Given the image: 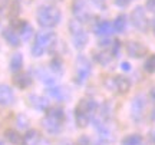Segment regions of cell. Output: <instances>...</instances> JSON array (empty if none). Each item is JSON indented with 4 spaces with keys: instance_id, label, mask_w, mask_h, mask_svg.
<instances>
[{
    "instance_id": "1",
    "label": "cell",
    "mask_w": 155,
    "mask_h": 145,
    "mask_svg": "<svg viewBox=\"0 0 155 145\" xmlns=\"http://www.w3.org/2000/svg\"><path fill=\"white\" fill-rule=\"evenodd\" d=\"M98 111V104L92 98H83L75 108V119L79 128H86Z\"/></svg>"
},
{
    "instance_id": "2",
    "label": "cell",
    "mask_w": 155,
    "mask_h": 145,
    "mask_svg": "<svg viewBox=\"0 0 155 145\" xmlns=\"http://www.w3.org/2000/svg\"><path fill=\"white\" fill-rule=\"evenodd\" d=\"M61 19L62 13L55 6H42L38 9V13H36V20H38L40 28H55L61 23Z\"/></svg>"
},
{
    "instance_id": "3",
    "label": "cell",
    "mask_w": 155,
    "mask_h": 145,
    "mask_svg": "<svg viewBox=\"0 0 155 145\" xmlns=\"http://www.w3.org/2000/svg\"><path fill=\"white\" fill-rule=\"evenodd\" d=\"M56 45V35L53 32H40L36 35L35 43L32 46V55L40 58L45 52H49Z\"/></svg>"
},
{
    "instance_id": "4",
    "label": "cell",
    "mask_w": 155,
    "mask_h": 145,
    "mask_svg": "<svg viewBox=\"0 0 155 145\" xmlns=\"http://www.w3.org/2000/svg\"><path fill=\"white\" fill-rule=\"evenodd\" d=\"M69 32H71V38H72L73 46H75L76 49L81 50L88 45V33H86L85 28L82 26V23L78 22L76 19L69 22Z\"/></svg>"
},
{
    "instance_id": "5",
    "label": "cell",
    "mask_w": 155,
    "mask_h": 145,
    "mask_svg": "<svg viewBox=\"0 0 155 145\" xmlns=\"http://www.w3.org/2000/svg\"><path fill=\"white\" fill-rule=\"evenodd\" d=\"M91 72H92V66H91V62H89V59L81 55L76 59V76H75L76 84L78 85H83V84H85V82L88 81Z\"/></svg>"
},
{
    "instance_id": "6",
    "label": "cell",
    "mask_w": 155,
    "mask_h": 145,
    "mask_svg": "<svg viewBox=\"0 0 155 145\" xmlns=\"http://www.w3.org/2000/svg\"><path fill=\"white\" fill-rule=\"evenodd\" d=\"M72 13L78 22L85 23L91 19V12H89L88 3L85 0H73L72 2Z\"/></svg>"
},
{
    "instance_id": "7",
    "label": "cell",
    "mask_w": 155,
    "mask_h": 145,
    "mask_svg": "<svg viewBox=\"0 0 155 145\" xmlns=\"http://www.w3.org/2000/svg\"><path fill=\"white\" fill-rule=\"evenodd\" d=\"M131 22L139 32H147L148 30V19L142 6H137L131 13Z\"/></svg>"
},
{
    "instance_id": "8",
    "label": "cell",
    "mask_w": 155,
    "mask_h": 145,
    "mask_svg": "<svg viewBox=\"0 0 155 145\" xmlns=\"http://www.w3.org/2000/svg\"><path fill=\"white\" fill-rule=\"evenodd\" d=\"M145 108H147V96L137 95L131 102V117L134 121H141L144 118Z\"/></svg>"
},
{
    "instance_id": "9",
    "label": "cell",
    "mask_w": 155,
    "mask_h": 145,
    "mask_svg": "<svg viewBox=\"0 0 155 145\" xmlns=\"http://www.w3.org/2000/svg\"><path fill=\"white\" fill-rule=\"evenodd\" d=\"M42 125H43L45 131L50 135H56L59 134L62 131V127H63V122L59 121V119H56V118H52L49 115H46L45 119L42 121Z\"/></svg>"
},
{
    "instance_id": "10",
    "label": "cell",
    "mask_w": 155,
    "mask_h": 145,
    "mask_svg": "<svg viewBox=\"0 0 155 145\" xmlns=\"http://www.w3.org/2000/svg\"><path fill=\"white\" fill-rule=\"evenodd\" d=\"M125 48H127L128 55L131 56V58H135V59H141V58H144V56L148 53V49H147L142 43L134 42V40L128 42L127 45H125Z\"/></svg>"
},
{
    "instance_id": "11",
    "label": "cell",
    "mask_w": 155,
    "mask_h": 145,
    "mask_svg": "<svg viewBox=\"0 0 155 145\" xmlns=\"http://www.w3.org/2000/svg\"><path fill=\"white\" fill-rule=\"evenodd\" d=\"M15 92L9 85L0 84V106H10L15 104Z\"/></svg>"
},
{
    "instance_id": "12",
    "label": "cell",
    "mask_w": 155,
    "mask_h": 145,
    "mask_svg": "<svg viewBox=\"0 0 155 145\" xmlns=\"http://www.w3.org/2000/svg\"><path fill=\"white\" fill-rule=\"evenodd\" d=\"M111 82H112V88H115V91L118 94H121V95L128 94L129 89H131V81L128 78H125V76H122V75L115 76Z\"/></svg>"
},
{
    "instance_id": "13",
    "label": "cell",
    "mask_w": 155,
    "mask_h": 145,
    "mask_svg": "<svg viewBox=\"0 0 155 145\" xmlns=\"http://www.w3.org/2000/svg\"><path fill=\"white\" fill-rule=\"evenodd\" d=\"M33 82V79L32 76L29 75V73H25V72H16L15 73V76H13V84L16 85L17 88H20V89H26L29 88L30 85Z\"/></svg>"
},
{
    "instance_id": "14",
    "label": "cell",
    "mask_w": 155,
    "mask_h": 145,
    "mask_svg": "<svg viewBox=\"0 0 155 145\" xmlns=\"http://www.w3.org/2000/svg\"><path fill=\"white\" fill-rule=\"evenodd\" d=\"M48 95L52 96L53 99L59 101V102H63V101H66L68 98H69V92H68L65 88H62V86L52 85L50 88H48Z\"/></svg>"
},
{
    "instance_id": "15",
    "label": "cell",
    "mask_w": 155,
    "mask_h": 145,
    "mask_svg": "<svg viewBox=\"0 0 155 145\" xmlns=\"http://www.w3.org/2000/svg\"><path fill=\"white\" fill-rule=\"evenodd\" d=\"M36 76L38 79H40V82L48 86H52V85H56V78L53 76V73L46 71L45 68H38L36 69Z\"/></svg>"
},
{
    "instance_id": "16",
    "label": "cell",
    "mask_w": 155,
    "mask_h": 145,
    "mask_svg": "<svg viewBox=\"0 0 155 145\" xmlns=\"http://www.w3.org/2000/svg\"><path fill=\"white\" fill-rule=\"evenodd\" d=\"M29 102H30V106H33L39 111H45V109H48L49 108V101L46 99L45 96H39V95H33V94H30L28 96Z\"/></svg>"
},
{
    "instance_id": "17",
    "label": "cell",
    "mask_w": 155,
    "mask_h": 145,
    "mask_svg": "<svg viewBox=\"0 0 155 145\" xmlns=\"http://www.w3.org/2000/svg\"><path fill=\"white\" fill-rule=\"evenodd\" d=\"M5 138L12 145H25V140H23V135L20 132H17L16 129H6L5 131Z\"/></svg>"
},
{
    "instance_id": "18",
    "label": "cell",
    "mask_w": 155,
    "mask_h": 145,
    "mask_svg": "<svg viewBox=\"0 0 155 145\" xmlns=\"http://www.w3.org/2000/svg\"><path fill=\"white\" fill-rule=\"evenodd\" d=\"M3 38H5L6 42H7L10 46H13V48H17V46L20 45L19 33H17L16 30H13L12 28H7L3 30Z\"/></svg>"
},
{
    "instance_id": "19",
    "label": "cell",
    "mask_w": 155,
    "mask_h": 145,
    "mask_svg": "<svg viewBox=\"0 0 155 145\" xmlns=\"http://www.w3.org/2000/svg\"><path fill=\"white\" fill-rule=\"evenodd\" d=\"M95 33L98 36H102V38H106L109 35L114 33V28H112V23L111 22H99L96 26H95Z\"/></svg>"
},
{
    "instance_id": "20",
    "label": "cell",
    "mask_w": 155,
    "mask_h": 145,
    "mask_svg": "<svg viewBox=\"0 0 155 145\" xmlns=\"http://www.w3.org/2000/svg\"><path fill=\"white\" fill-rule=\"evenodd\" d=\"M94 58H95V61L98 62L99 65H102V66H109V65L112 63V61H114V56H112V53H109L108 50L95 52Z\"/></svg>"
},
{
    "instance_id": "21",
    "label": "cell",
    "mask_w": 155,
    "mask_h": 145,
    "mask_svg": "<svg viewBox=\"0 0 155 145\" xmlns=\"http://www.w3.org/2000/svg\"><path fill=\"white\" fill-rule=\"evenodd\" d=\"M46 115H49L52 118H56V119H59L62 122H65V111H63V108L62 106H49L48 109H46Z\"/></svg>"
},
{
    "instance_id": "22",
    "label": "cell",
    "mask_w": 155,
    "mask_h": 145,
    "mask_svg": "<svg viewBox=\"0 0 155 145\" xmlns=\"http://www.w3.org/2000/svg\"><path fill=\"white\" fill-rule=\"evenodd\" d=\"M23 68V55L22 53H15L10 59V71L13 73L20 72Z\"/></svg>"
},
{
    "instance_id": "23",
    "label": "cell",
    "mask_w": 155,
    "mask_h": 145,
    "mask_svg": "<svg viewBox=\"0 0 155 145\" xmlns=\"http://www.w3.org/2000/svg\"><path fill=\"white\" fill-rule=\"evenodd\" d=\"M112 28H114V32H118V33L124 32V30L127 29V16H125V15H119V16L114 20Z\"/></svg>"
},
{
    "instance_id": "24",
    "label": "cell",
    "mask_w": 155,
    "mask_h": 145,
    "mask_svg": "<svg viewBox=\"0 0 155 145\" xmlns=\"http://www.w3.org/2000/svg\"><path fill=\"white\" fill-rule=\"evenodd\" d=\"M50 72L56 73V75H62L63 73V62H62L61 58L55 56L52 62H50Z\"/></svg>"
},
{
    "instance_id": "25",
    "label": "cell",
    "mask_w": 155,
    "mask_h": 145,
    "mask_svg": "<svg viewBox=\"0 0 155 145\" xmlns=\"http://www.w3.org/2000/svg\"><path fill=\"white\" fill-rule=\"evenodd\" d=\"M142 141L144 140L139 134H132L122 140V145H142Z\"/></svg>"
},
{
    "instance_id": "26",
    "label": "cell",
    "mask_w": 155,
    "mask_h": 145,
    "mask_svg": "<svg viewBox=\"0 0 155 145\" xmlns=\"http://www.w3.org/2000/svg\"><path fill=\"white\" fill-rule=\"evenodd\" d=\"M23 140H25V145H32V144H35V142H38L40 138H39L38 131H35V129H29L28 132L23 135Z\"/></svg>"
},
{
    "instance_id": "27",
    "label": "cell",
    "mask_w": 155,
    "mask_h": 145,
    "mask_svg": "<svg viewBox=\"0 0 155 145\" xmlns=\"http://www.w3.org/2000/svg\"><path fill=\"white\" fill-rule=\"evenodd\" d=\"M7 5H9V9H10V16L16 17L20 12V6H22V0H7Z\"/></svg>"
},
{
    "instance_id": "28",
    "label": "cell",
    "mask_w": 155,
    "mask_h": 145,
    "mask_svg": "<svg viewBox=\"0 0 155 145\" xmlns=\"http://www.w3.org/2000/svg\"><path fill=\"white\" fill-rule=\"evenodd\" d=\"M144 69H145V72H148V73H155V55H151L147 59V62H145V65H144Z\"/></svg>"
},
{
    "instance_id": "29",
    "label": "cell",
    "mask_w": 155,
    "mask_h": 145,
    "mask_svg": "<svg viewBox=\"0 0 155 145\" xmlns=\"http://www.w3.org/2000/svg\"><path fill=\"white\" fill-rule=\"evenodd\" d=\"M19 33L22 35V39H23V40H28L29 38H30V36L33 35V29H32V28H30V26L28 25V23H26V25H25V28H23L22 30L19 32Z\"/></svg>"
},
{
    "instance_id": "30",
    "label": "cell",
    "mask_w": 155,
    "mask_h": 145,
    "mask_svg": "<svg viewBox=\"0 0 155 145\" xmlns=\"http://www.w3.org/2000/svg\"><path fill=\"white\" fill-rule=\"evenodd\" d=\"M16 124L20 127V128H28V125H29V119L25 115H19L16 119Z\"/></svg>"
},
{
    "instance_id": "31",
    "label": "cell",
    "mask_w": 155,
    "mask_h": 145,
    "mask_svg": "<svg viewBox=\"0 0 155 145\" xmlns=\"http://www.w3.org/2000/svg\"><path fill=\"white\" fill-rule=\"evenodd\" d=\"M78 145H91V138L88 135H81L78 140Z\"/></svg>"
},
{
    "instance_id": "32",
    "label": "cell",
    "mask_w": 155,
    "mask_h": 145,
    "mask_svg": "<svg viewBox=\"0 0 155 145\" xmlns=\"http://www.w3.org/2000/svg\"><path fill=\"white\" fill-rule=\"evenodd\" d=\"M119 49H121V43H119V40H115L114 42V48H112V56L114 58H116V56L119 55Z\"/></svg>"
},
{
    "instance_id": "33",
    "label": "cell",
    "mask_w": 155,
    "mask_h": 145,
    "mask_svg": "<svg viewBox=\"0 0 155 145\" xmlns=\"http://www.w3.org/2000/svg\"><path fill=\"white\" fill-rule=\"evenodd\" d=\"M132 0H115V5L119 6V7H127V6L131 5Z\"/></svg>"
},
{
    "instance_id": "34",
    "label": "cell",
    "mask_w": 155,
    "mask_h": 145,
    "mask_svg": "<svg viewBox=\"0 0 155 145\" xmlns=\"http://www.w3.org/2000/svg\"><path fill=\"white\" fill-rule=\"evenodd\" d=\"M147 9L151 12V13H155V0H147Z\"/></svg>"
},
{
    "instance_id": "35",
    "label": "cell",
    "mask_w": 155,
    "mask_h": 145,
    "mask_svg": "<svg viewBox=\"0 0 155 145\" xmlns=\"http://www.w3.org/2000/svg\"><path fill=\"white\" fill-rule=\"evenodd\" d=\"M121 68H122V71H125V72H129V71H131V63H129V62H122Z\"/></svg>"
},
{
    "instance_id": "36",
    "label": "cell",
    "mask_w": 155,
    "mask_h": 145,
    "mask_svg": "<svg viewBox=\"0 0 155 145\" xmlns=\"http://www.w3.org/2000/svg\"><path fill=\"white\" fill-rule=\"evenodd\" d=\"M32 145H49V142L45 140H39L38 142H35V144H32Z\"/></svg>"
},
{
    "instance_id": "37",
    "label": "cell",
    "mask_w": 155,
    "mask_h": 145,
    "mask_svg": "<svg viewBox=\"0 0 155 145\" xmlns=\"http://www.w3.org/2000/svg\"><path fill=\"white\" fill-rule=\"evenodd\" d=\"M7 5V0H0V10H3Z\"/></svg>"
},
{
    "instance_id": "38",
    "label": "cell",
    "mask_w": 155,
    "mask_h": 145,
    "mask_svg": "<svg viewBox=\"0 0 155 145\" xmlns=\"http://www.w3.org/2000/svg\"><path fill=\"white\" fill-rule=\"evenodd\" d=\"M150 96H151V98H152V99L155 101V88H152V91H151V92H150Z\"/></svg>"
},
{
    "instance_id": "39",
    "label": "cell",
    "mask_w": 155,
    "mask_h": 145,
    "mask_svg": "<svg viewBox=\"0 0 155 145\" xmlns=\"http://www.w3.org/2000/svg\"><path fill=\"white\" fill-rule=\"evenodd\" d=\"M152 30H154V35H155V19L152 20Z\"/></svg>"
},
{
    "instance_id": "40",
    "label": "cell",
    "mask_w": 155,
    "mask_h": 145,
    "mask_svg": "<svg viewBox=\"0 0 155 145\" xmlns=\"http://www.w3.org/2000/svg\"><path fill=\"white\" fill-rule=\"evenodd\" d=\"M152 121H154V124H155V111L152 112Z\"/></svg>"
},
{
    "instance_id": "41",
    "label": "cell",
    "mask_w": 155,
    "mask_h": 145,
    "mask_svg": "<svg viewBox=\"0 0 155 145\" xmlns=\"http://www.w3.org/2000/svg\"><path fill=\"white\" fill-rule=\"evenodd\" d=\"M0 145H5V144H3V141H0Z\"/></svg>"
},
{
    "instance_id": "42",
    "label": "cell",
    "mask_w": 155,
    "mask_h": 145,
    "mask_svg": "<svg viewBox=\"0 0 155 145\" xmlns=\"http://www.w3.org/2000/svg\"><path fill=\"white\" fill-rule=\"evenodd\" d=\"M154 144H155V134H154Z\"/></svg>"
},
{
    "instance_id": "43",
    "label": "cell",
    "mask_w": 155,
    "mask_h": 145,
    "mask_svg": "<svg viewBox=\"0 0 155 145\" xmlns=\"http://www.w3.org/2000/svg\"><path fill=\"white\" fill-rule=\"evenodd\" d=\"M68 145H71V144H68Z\"/></svg>"
}]
</instances>
